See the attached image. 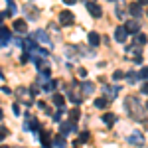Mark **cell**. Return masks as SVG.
Segmentation results:
<instances>
[{
	"instance_id": "6da1fadb",
	"label": "cell",
	"mask_w": 148,
	"mask_h": 148,
	"mask_svg": "<svg viewBox=\"0 0 148 148\" xmlns=\"http://www.w3.org/2000/svg\"><path fill=\"white\" fill-rule=\"evenodd\" d=\"M125 103H126L128 111H130V114H132L134 119H142V109H140V103H138L136 97H126Z\"/></svg>"
},
{
	"instance_id": "7a4b0ae2",
	"label": "cell",
	"mask_w": 148,
	"mask_h": 148,
	"mask_svg": "<svg viewBox=\"0 0 148 148\" xmlns=\"http://www.w3.org/2000/svg\"><path fill=\"white\" fill-rule=\"evenodd\" d=\"M67 95H69V101H73V103H81L83 101V93H81V89L73 83L71 85V91H67Z\"/></svg>"
},
{
	"instance_id": "3957f363",
	"label": "cell",
	"mask_w": 148,
	"mask_h": 148,
	"mask_svg": "<svg viewBox=\"0 0 148 148\" xmlns=\"http://www.w3.org/2000/svg\"><path fill=\"white\" fill-rule=\"evenodd\" d=\"M126 36H128V32H126L125 26H116V30H114V38H116V42H119V44H125V42H126Z\"/></svg>"
},
{
	"instance_id": "277c9868",
	"label": "cell",
	"mask_w": 148,
	"mask_h": 148,
	"mask_svg": "<svg viewBox=\"0 0 148 148\" xmlns=\"http://www.w3.org/2000/svg\"><path fill=\"white\" fill-rule=\"evenodd\" d=\"M87 10L91 12V16H93V18H99V16L103 14L101 6H99L97 2H87Z\"/></svg>"
},
{
	"instance_id": "5b68a950",
	"label": "cell",
	"mask_w": 148,
	"mask_h": 148,
	"mask_svg": "<svg viewBox=\"0 0 148 148\" xmlns=\"http://www.w3.org/2000/svg\"><path fill=\"white\" fill-rule=\"evenodd\" d=\"M59 22L63 24V26H71V24L75 22V16H73L71 12H61V16H59Z\"/></svg>"
},
{
	"instance_id": "8992f818",
	"label": "cell",
	"mask_w": 148,
	"mask_h": 148,
	"mask_svg": "<svg viewBox=\"0 0 148 148\" xmlns=\"http://www.w3.org/2000/svg\"><path fill=\"white\" fill-rule=\"evenodd\" d=\"M14 30H16V32H20V34H26V32H28L26 20H14Z\"/></svg>"
},
{
	"instance_id": "52a82bcc",
	"label": "cell",
	"mask_w": 148,
	"mask_h": 148,
	"mask_svg": "<svg viewBox=\"0 0 148 148\" xmlns=\"http://www.w3.org/2000/svg\"><path fill=\"white\" fill-rule=\"evenodd\" d=\"M34 38L38 40V42H42V44H46V46L49 44V38H47V34L44 32V30H38V32L34 34Z\"/></svg>"
},
{
	"instance_id": "ba28073f",
	"label": "cell",
	"mask_w": 148,
	"mask_h": 148,
	"mask_svg": "<svg viewBox=\"0 0 148 148\" xmlns=\"http://www.w3.org/2000/svg\"><path fill=\"white\" fill-rule=\"evenodd\" d=\"M128 140H130L132 144H136V146H142V144H144V140H142V134H140V132H132Z\"/></svg>"
},
{
	"instance_id": "9c48e42d",
	"label": "cell",
	"mask_w": 148,
	"mask_h": 148,
	"mask_svg": "<svg viewBox=\"0 0 148 148\" xmlns=\"http://www.w3.org/2000/svg\"><path fill=\"white\" fill-rule=\"evenodd\" d=\"M114 121H116V114H114V113H105V116H103V123H105L107 126H113Z\"/></svg>"
},
{
	"instance_id": "30bf717a",
	"label": "cell",
	"mask_w": 148,
	"mask_h": 148,
	"mask_svg": "<svg viewBox=\"0 0 148 148\" xmlns=\"http://www.w3.org/2000/svg\"><path fill=\"white\" fill-rule=\"evenodd\" d=\"M18 97H20L26 105H30V103H32V97L28 95V89H22V87H20V89H18Z\"/></svg>"
},
{
	"instance_id": "8fae6325",
	"label": "cell",
	"mask_w": 148,
	"mask_h": 148,
	"mask_svg": "<svg viewBox=\"0 0 148 148\" xmlns=\"http://www.w3.org/2000/svg\"><path fill=\"white\" fill-rule=\"evenodd\" d=\"M81 91H83V95H93L95 85H93L91 81H85V83H83V87H81Z\"/></svg>"
},
{
	"instance_id": "7c38bea8",
	"label": "cell",
	"mask_w": 148,
	"mask_h": 148,
	"mask_svg": "<svg viewBox=\"0 0 148 148\" xmlns=\"http://www.w3.org/2000/svg\"><path fill=\"white\" fill-rule=\"evenodd\" d=\"M71 130H75V125H73V123H61V136H63V134H69V132H71Z\"/></svg>"
},
{
	"instance_id": "4fadbf2b",
	"label": "cell",
	"mask_w": 148,
	"mask_h": 148,
	"mask_svg": "<svg viewBox=\"0 0 148 148\" xmlns=\"http://www.w3.org/2000/svg\"><path fill=\"white\" fill-rule=\"evenodd\" d=\"M125 28H126V32H132V34H138V28H140V26H138V22H136V20H130V22L126 24Z\"/></svg>"
},
{
	"instance_id": "5bb4252c",
	"label": "cell",
	"mask_w": 148,
	"mask_h": 148,
	"mask_svg": "<svg viewBox=\"0 0 148 148\" xmlns=\"http://www.w3.org/2000/svg\"><path fill=\"white\" fill-rule=\"evenodd\" d=\"M53 103L57 105V109H63V107H65V99H63V95L53 93Z\"/></svg>"
},
{
	"instance_id": "9a60e30c",
	"label": "cell",
	"mask_w": 148,
	"mask_h": 148,
	"mask_svg": "<svg viewBox=\"0 0 148 148\" xmlns=\"http://www.w3.org/2000/svg\"><path fill=\"white\" fill-rule=\"evenodd\" d=\"M8 40H10V32L6 28H0V46H4Z\"/></svg>"
},
{
	"instance_id": "2e32d148",
	"label": "cell",
	"mask_w": 148,
	"mask_h": 148,
	"mask_svg": "<svg viewBox=\"0 0 148 148\" xmlns=\"http://www.w3.org/2000/svg\"><path fill=\"white\" fill-rule=\"evenodd\" d=\"M79 116H81V111H79V109H77V107H75V109H73V111L69 113V123H73V125H75Z\"/></svg>"
},
{
	"instance_id": "e0dca14e",
	"label": "cell",
	"mask_w": 148,
	"mask_h": 148,
	"mask_svg": "<svg viewBox=\"0 0 148 148\" xmlns=\"http://www.w3.org/2000/svg\"><path fill=\"white\" fill-rule=\"evenodd\" d=\"M99 42H101V38L97 32H89V44L91 46H99Z\"/></svg>"
},
{
	"instance_id": "ac0fdd59",
	"label": "cell",
	"mask_w": 148,
	"mask_h": 148,
	"mask_svg": "<svg viewBox=\"0 0 148 148\" xmlns=\"http://www.w3.org/2000/svg\"><path fill=\"white\" fill-rule=\"evenodd\" d=\"M95 107H97V109H105V107H107V97L97 99V101H95Z\"/></svg>"
},
{
	"instance_id": "d6986e66",
	"label": "cell",
	"mask_w": 148,
	"mask_h": 148,
	"mask_svg": "<svg viewBox=\"0 0 148 148\" xmlns=\"http://www.w3.org/2000/svg\"><path fill=\"white\" fill-rule=\"evenodd\" d=\"M28 128H40V125H38V121H36V119H32V116H30V114H28Z\"/></svg>"
},
{
	"instance_id": "ffe728a7",
	"label": "cell",
	"mask_w": 148,
	"mask_h": 148,
	"mask_svg": "<svg viewBox=\"0 0 148 148\" xmlns=\"http://www.w3.org/2000/svg\"><path fill=\"white\" fill-rule=\"evenodd\" d=\"M146 40H148V38H146L144 34H138V36H136V46H140V47H142L144 44H146Z\"/></svg>"
},
{
	"instance_id": "44dd1931",
	"label": "cell",
	"mask_w": 148,
	"mask_h": 148,
	"mask_svg": "<svg viewBox=\"0 0 148 148\" xmlns=\"http://www.w3.org/2000/svg\"><path fill=\"white\" fill-rule=\"evenodd\" d=\"M130 14L140 16V14H142V12H140V4H130Z\"/></svg>"
},
{
	"instance_id": "7402d4cb",
	"label": "cell",
	"mask_w": 148,
	"mask_h": 148,
	"mask_svg": "<svg viewBox=\"0 0 148 148\" xmlns=\"http://www.w3.org/2000/svg\"><path fill=\"white\" fill-rule=\"evenodd\" d=\"M56 146L57 148H63V146H65V140H63V136H61V134H59V136H56Z\"/></svg>"
},
{
	"instance_id": "603a6c76",
	"label": "cell",
	"mask_w": 148,
	"mask_h": 148,
	"mask_svg": "<svg viewBox=\"0 0 148 148\" xmlns=\"http://www.w3.org/2000/svg\"><path fill=\"white\" fill-rule=\"evenodd\" d=\"M6 136H8V128L6 126H0V140H4Z\"/></svg>"
},
{
	"instance_id": "cb8c5ba5",
	"label": "cell",
	"mask_w": 148,
	"mask_h": 148,
	"mask_svg": "<svg viewBox=\"0 0 148 148\" xmlns=\"http://www.w3.org/2000/svg\"><path fill=\"white\" fill-rule=\"evenodd\" d=\"M138 77H140L138 73H128V81H130V83H136Z\"/></svg>"
},
{
	"instance_id": "d4e9b609",
	"label": "cell",
	"mask_w": 148,
	"mask_h": 148,
	"mask_svg": "<svg viewBox=\"0 0 148 148\" xmlns=\"http://www.w3.org/2000/svg\"><path fill=\"white\" fill-rule=\"evenodd\" d=\"M123 77H125V73H123V71H119V69L113 73V79H114V81H116V79H123Z\"/></svg>"
},
{
	"instance_id": "484cf974",
	"label": "cell",
	"mask_w": 148,
	"mask_h": 148,
	"mask_svg": "<svg viewBox=\"0 0 148 148\" xmlns=\"http://www.w3.org/2000/svg\"><path fill=\"white\" fill-rule=\"evenodd\" d=\"M26 10H28V16H30V18H38V14H36V10L32 8V6H28Z\"/></svg>"
},
{
	"instance_id": "4316f807",
	"label": "cell",
	"mask_w": 148,
	"mask_h": 148,
	"mask_svg": "<svg viewBox=\"0 0 148 148\" xmlns=\"http://www.w3.org/2000/svg\"><path fill=\"white\" fill-rule=\"evenodd\" d=\"M42 142L44 144H49V132H42Z\"/></svg>"
},
{
	"instance_id": "83f0119b",
	"label": "cell",
	"mask_w": 148,
	"mask_h": 148,
	"mask_svg": "<svg viewBox=\"0 0 148 148\" xmlns=\"http://www.w3.org/2000/svg\"><path fill=\"white\" fill-rule=\"evenodd\" d=\"M87 140H89V132H81L79 142H87Z\"/></svg>"
},
{
	"instance_id": "f1b7e54d",
	"label": "cell",
	"mask_w": 148,
	"mask_h": 148,
	"mask_svg": "<svg viewBox=\"0 0 148 148\" xmlns=\"http://www.w3.org/2000/svg\"><path fill=\"white\" fill-rule=\"evenodd\" d=\"M140 77H144V79H148V67H144L142 71H140Z\"/></svg>"
},
{
	"instance_id": "f546056e",
	"label": "cell",
	"mask_w": 148,
	"mask_h": 148,
	"mask_svg": "<svg viewBox=\"0 0 148 148\" xmlns=\"http://www.w3.org/2000/svg\"><path fill=\"white\" fill-rule=\"evenodd\" d=\"M77 73H79V77H83V79H85V75H87V69H79Z\"/></svg>"
},
{
	"instance_id": "4dcf8cb0",
	"label": "cell",
	"mask_w": 148,
	"mask_h": 148,
	"mask_svg": "<svg viewBox=\"0 0 148 148\" xmlns=\"http://www.w3.org/2000/svg\"><path fill=\"white\" fill-rule=\"evenodd\" d=\"M142 93H144V95H148V83H144V85H142Z\"/></svg>"
},
{
	"instance_id": "1f68e13d",
	"label": "cell",
	"mask_w": 148,
	"mask_h": 148,
	"mask_svg": "<svg viewBox=\"0 0 148 148\" xmlns=\"http://www.w3.org/2000/svg\"><path fill=\"white\" fill-rule=\"evenodd\" d=\"M138 4H140V6H146V4H148V0H138Z\"/></svg>"
},
{
	"instance_id": "d6a6232c",
	"label": "cell",
	"mask_w": 148,
	"mask_h": 148,
	"mask_svg": "<svg viewBox=\"0 0 148 148\" xmlns=\"http://www.w3.org/2000/svg\"><path fill=\"white\" fill-rule=\"evenodd\" d=\"M63 2H65V4H75L77 0H63Z\"/></svg>"
},
{
	"instance_id": "836d02e7",
	"label": "cell",
	"mask_w": 148,
	"mask_h": 148,
	"mask_svg": "<svg viewBox=\"0 0 148 148\" xmlns=\"http://www.w3.org/2000/svg\"><path fill=\"white\" fill-rule=\"evenodd\" d=\"M2 116H4V113H2V109H0V119H2Z\"/></svg>"
},
{
	"instance_id": "e575fe53",
	"label": "cell",
	"mask_w": 148,
	"mask_h": 148,
	"mask_svg": "<svg viewBox=\"0 0 148 148\" xmlns=\"http://www.w3.org/2000/svg\"><path fill=\"white\" fill-rule=\"evenodd\" d=\"M87 2H93V0H87Z\"/></svg>"
},
{
	"instance_id": "d590c367",
	"label": "cell",
	"mask_w": 148,
	"mask_h": 148,
	"mask_svg": "<svg viewBox=\"0 0 148 148\" xmlns=\"http://www.w3.org/2000/svg\"><path fill=\"white\" fill-rule=\"evenodd\" d=\"M146 109H148V103H146Z\"/></svg>"
}]
</instances>
